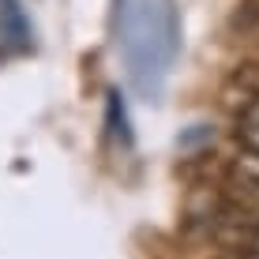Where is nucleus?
<instances>
[{"mask_svg":"<svg viewBox=\"0 0 259 259\" xmlns=\"http://www.w3.org/2000/svg\"><path fill=\"white\" fill-rule=\"evenodd\" d=\"M124 57L139 91H158L177 53L173 0H128L124 4Z\"/></svg>","mask_w":259,"mask_h":259,"instance_id":"f257e3e1","label":"nucleus"},{"mask_svg":"<svg viewBox=\"0 0 259 259\" xmlns=\"http://www.w3.org/2000/svg\"><path fill=\"white\" fill-rule=\"evenodd\" d=\"M0 41L12 53L30 49V19L23 12V0H0Z\"/></svg>","mask_w":259,"mask_h":259,"instance_id":"f03ea898","label":"nucleus"},{"mask_svg":"<svg viewBox=\"0 0 259 259\" xmlns=\"http://www.w3.org/2000/svg\"><path fill=\"white\" fill-rule=\"evenodd\" d=\"M229 184L240 199L255 203L259 207V154L255 150H244V158H237L233 169H229Z\"/></svg>","mask_w":259,"mask_h":259,"instance_id":"7ed1b4c3","label":"nucleus"},{"mask_svg":"<svg viewBox=\"0 0 259 259\" xmlns=\"http://www.w3.org/2000/svg\"><path fill=\"white\" fill-rule=\"evenodd\" d=\"M233 132H237L240 147H244V150H255V154H259V94L248 98V102L240 105Z\"/></svg>","mask_w":259,"mask_h":259,"instance_id":"20e7f679","label":"nucleus"},{"mask_svg":"<svg viewBox=\"0 0 259 259\" xmlns=\"http://www.w3.org/2000/svg\"><path fill=\"white\" fill-rule=\"evenodd\" d=\"M240 252H252V255H259V226H252L244 233V248H240Z\"/></svg>","mask_w":259,"mask_h":259,"instance_id":"39448f33","label":"nucleus"}]
</instances>
